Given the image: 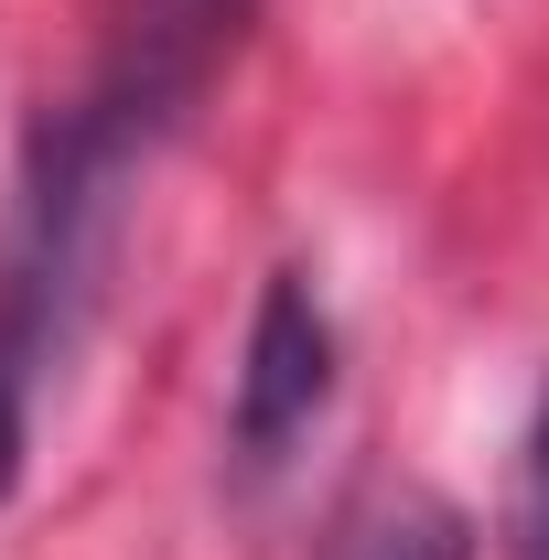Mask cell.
I'll list each match as a JSON object with an SVG mask.
<instances>
[{"mask_svg":"<svg viewBox=\"0 0 549 560\" xmlns=\"http://www.w3.org/2000/svg\"><path fill=\"white\" fill-rule=\"evenodd\" d=\"M506 560H549V388L517 431V486H506Z\"/></svg>","mask_w":549,"mask_h":560,"instance_id":"cell-5","label":"cell"},{"mask_svg":"<svg viewBox=\"0 0 549 560\" xmlns=\"http://www.w3.org/2000/svg\"><path fill=\"white\" fill-rule=\"evenodd\" d=\"M259 0H97V55H86V108L108 130H130L140 151L195 119V97L215 86V66L237 55Z\"/></svg>","mask_w":549,"mask_h":560,"instance_id":"cell-2","label":"cell"},{"mask_svg":"<svg viewBox=\"0 0 549 560\" xmlns=\"http://www.w3.org/2000/svg\"><path fill=\"white\" fill-rule=\"evenodd\" d=\"M335 399V313L313 270H270L259 280V313H248V355H237V399H226V442L248 475L291 464V442L324 420Z\"/></svg>","mask_w":549,"mask_h":560,"instance_id":"cell-3","label":"cell"},{"mask_svg":"<svg viewBox=\"0 0 549 560\" xmlns=\"http://www.w3.org/2000/svg\"><path fill=\"white\" fill-rule=\"evenodd\" d=\"M151 162L130 130H108L86 97L44 108L22 140V173H11V215H0V355L22 377L66 366L86 313H97V280L119 248V195Z\"/></svg>","mask_w":549,"mask_h":560,"instance_id":"cell-1","label":"cell"},{"mask_svg":"<svg viewBox=\"0 0 549 560\" xmlns=\"http://www.w3.org/2000/svg\"><path fill=\"white\" fill-rule=\"evenodd\" d=\"M22 453H33V377L0 355V506L22 495Z\"/></svg>","mask_w":549,"mask_h":560,"instance_id":"cell-6","label":"cell"},{"mask_svg":"<svg viewBox=\"0 0 549 560\" xmlns=\"http://www.w3.org/2000/svg\"><path fill=\"white\" fill-rule=\"evenodd\" d=\"M324 560H475V517L442 486H366L335 517Z\"/></svg>","mask_w":549,"mask_h":560,"instance_id":"cell-4","label":"cell"}]
</instances>
